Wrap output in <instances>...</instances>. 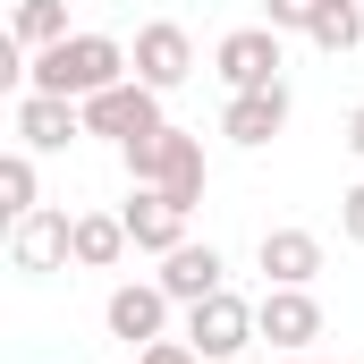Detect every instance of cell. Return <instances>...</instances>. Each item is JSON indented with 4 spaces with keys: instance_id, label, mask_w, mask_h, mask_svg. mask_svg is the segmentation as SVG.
<instances>
[{
    "instance_id": "cell-4",
    "label": "cell",
    "mask_w": 364,
    "mask_h": 364,
    "mask_svg": "<svg viewBox=\"0 0 364 364\" xmlns=\"http://www.w3.org/2000/svg\"><path fill=\"white\" fill-rule=\"evenodd\" d=\"M170 119H161V93L144 85V77H127V85H110V93H93L85 102V136H102V144H144V136H161Z\"/></svg>"
},
{
    "instance_id": "cell-18",
    "label": "cell",
    "mask_w": 364,
    "mask_h": 364,
    "mask_svg": "<svg viewBox=\"0 0 364 364\" xmlns=\"http://www.w3.org/2000/svg\"><path fill=\"white\" fill-rule=\"evenodd\" d=\"M305 43H314V51H339V60H348V51L364 43V9H356V0H331V9L314 17V34H305Z\"/></svg>"
},
{
    "instance_id": "cell-3",
    "label": "cell",
    "mask_w": 364,
    "mask_h": 364,
    "mask_svg": "<svg viewBox=\"0 0 364 364\" xmlns=\"http://www.w3.org/2000/svg\"><path fill=\"white\" fill-rule=\"evenodd\" d=\"M186 348L203 364H237L255 339H263V322H255V305L237 296V288H220V296H203V305H186V331H178Z\"/></svg>"
},
{
    "instance_id": "cell-21",
    "label": "cell",
    "mask_w": 364,
    "mask_h": 364,
    "mask_svg": "<svg viewBox=\"0 0 364 364\" xmlns=\"http://www.w3.org/2000/svg\"><path fill=\"white\" fill-rule=\"evenodd\" d=\"M136 364H203L186 339H153V348H136Z\"/></svg>"
},
{
    "instance_id": "cell-5",
    "label": "cell",
    "mask_w": 364,
    "mask_h": 364,
    "mask_svg": "<svg viewBox=\"0 0 364 364\" xmlns=\"http://www.w3.org/2000/svg\"><path fill=\"white\" fill-rule=\"evenodd\" d=\"M9 263L26 279H51L77 263V212H60V203H43V212H26V220H9Z\"/></svg>"
},
{
    "instance_id": "cell-16",
    "label": "cell",
    "mask_w": 364,
    "mask_h": 364,
    "mask_svg": "<svg viewBox=\"0 0 364 364\" xmlns=\"http://www.w3.org/2000/svg\"><path fill=\"white\" fill-rule=\"evenodd\" d=\"M77 26H68V0H17L9 9V43H26V51H51V43H68Z\"/></svg>"
},
{
    "instance_id": "cell-11",
    "label": "cell",
    "mask_w": 364,
    "mask_h": 364,
    "mask_svg": "<svg viewBox=\"0 0 364 364\" xmlns=\"http://www.w3.org/2000/svg\"><path fill=\"white\" fill-rule=\"evenodd\" d=\"M153 279H161L178 305H203V296H220V288H229V255H220L212 237H203V246L186 237V246H170V255H161V272H153Z\"/></svg>"
},
{
    "instance_id": "cell-15",
    "label": "cell",
    "mask_w": 364,
    "mask_h": 364,
    "mask_svg": "<svg viewBox=\"0 0 364 364\" xmlns=\"http://www.w3.org/2000/svg\"><path fill=\"white\" fill-rule=\"evenodd\" d=\"M127 246H136V237H127L119 212H77V272H110Z\"/></svg>"
},
{
    "instance_id": "cell-10",
    "label": "cell",
    "mask_w": 364,
    "mask_h": 364,
    "mask_svg": "<svg viewBox=\"0 0 364 364\" xmlns=\"http://www.w3.org/2000/svg\"><path fill=\"white\" fill-rule=\"evenodd\" d=\"M255 322H263V339H272L279 356H314V339H322V305H314V288H263Z\"/></svg>"
},
{
    "instance_id": "cell-2",
    "label": "cell",
    "mask_w": 364,
    "mask_h": 364,
    "mask_svg": "<svg viewBox=\"0 0 364 364\" xmlns=\"http://www.w3.org/2000/svg\"><path fill=\"white\" fill-rule=\"evenodd\" d=\"M127 178L136 186H161L170 203H203V136H186V127H161V136H144V144H127Z\"/></svg>"
},
{
    "instance_id": "cell-23",
    "label": "cell",
    "mask_w": 364,
    "mask_h": 364,
    "mask_svg": "<svg viewBox=\"0 0 364 364\" xmlns=\"http://www.w3.org/2000/svg\"><path fill=\"white\" fill-rule=\"evenodd\" d=\"M279 364H322V356H279Z\"/></svg>"
},
{
    "instance_id": "cell-1",
    "label": "cell",
    "mask_w": 364,
    "mask_h": 364,
    "mask_svg": "<svg viewBox=\"0 0 364 364\" xmlns=\"http://www.w3.org/2000/svg\"><path fill=\"white\" fill-rule=\"evenodd\" d=\"M127 77H136V51L119 34H68V43H51V51L26 60V85L34 93H68V102H93V93L127 85Z\"/></svg>"
},
{
    "instance_id": "cell-14",
    "label": "cell",
    "mask_w": 364,
    "mask_h": 364,
    "mask_svg": "<svg viewBox=\"0 0 364 364\" xmlns=\"http://www.w3.org/2000/svg\"><path fill=\"white\" fill-rule=\"evenodd\" d=\"M279 127H288V85L229 93V110H220V136H229V144H246V153H263Z\"/></svg>"
},
{
    "instance_id": "cell-25",
    "label": "cell",
    "mask_w": 364,
    "mask_h": 364,
    "mask_svg": "<svg viewBox=\"0 0 364 364\" xmlns=\"http://www.w3.org/2000/svg\"><path fill=\"white\" fill-rule=\"evenodd\" d=\"M356 9H364V0H356Z\"/></svg>"
},
{
    "instance_id": "cell-20",
    "label": "cell",
    "mask_w": 364,
    "mask_h": 364,
    "mask_svg": "<svg viewBox=\"0 0 364 364\" xmlns=\"http://www.w3.org/2000/svg\"><path fill=\"white\" fill-rule=\"evenodd\" d=\"M339 229H348V246H364V178L339 195Z\"/></svg>"
},
{
    "instance_id": "cell-22",
    "label": "cell",
    "mask_w": 364,
    "mask_h": 364,
    "mask_svg": "<svg viewBox=\"0 0 364 364\" xmlns=\"http://www.w3.org/2000/svg\"><path fill=\"white\" fill-rule=\"evenodd\" d=\"M348 153H356V161H364V102H356V110H348Z\"/></svg>"
},
{
    "instance_id": "cell-24",
    "label": "cell",
    "mask_w": 364,
    "mask_h": 364,
    "mask_svg": "<svg viewBox=\"0 0 364 364\" xmlns=\"http://www.w3.org/2000/svg\"><path fill=\"white\" fill-rule=\"evenodd\" d=\"M237 364H246V356H237Z\"/></svg>"
},
{
    "instance_id": "cell-13",
    "label": "cell",
    "mask_w": 364,
    "mask_h": 364,
    "mask_svg": "<svg viewBox=\"0 0 364 364\" xmlns=\"http://www.w3.org/2000/svg\"><path fill=\"white\" fill-rule=\"evenodd\" d=\"M255 263H263V288H314L322 279V237L314 229H263Z\"/></svg>"
},
{
    "instance_id": "cell-12",
    "label": "cell",
    "mask_w": 364,
    "mask_h": 364,
    "mask_svg": "<svg viewBox=\"0 0 364 364\" xmlns=\"http://www.w3.org/2000/svg\"><path fill=\"white\" fill-rule=\"evenodd\" d=\"M119 220H127V237H136V255H170V246H186V203H170L161 186H136L127 203H119Z\"/></svg>"
},
{
    "instance_id": "cell-6",
    "label": "cell",
    "mask_w": 364,
    "mask_h": 364,
    "mask_svg": "<svg viewBox=\"0 0 364 364\" xmlns=\"http://www.w3.org/2000/svg\"><path fill=\"white\" fill-rule=\"evenodd\" d=\"M212 77L229 93H255V85H279V26H237L212 43Z\"/></svg>"
},
{
    "instance_id": "cell-19",
    "label": "cell",
    "mask_w": 364,
    "mask_h": 364,
    "mask_svg": "<svg viewBox=\"0 0 364 364\" xmlns=\"http://www.w3.org/2000/svg\"><path fill=\"white\" fill-rule=\"evenodd\" d=\"M322 9H331V0H263V26H279V34H314Z\"/></svg>"
},
{
    "instance_id": "cell-7",
    "label": "cell",
    "mask_w": 364,
    "mask_h": 364,
    "mask_svg": "<svg viewBox=\"0 0 364 364\" xmlns=\"http://www.w3.org/2000/svg\"><path fill=\"white\" fill-rule=\"evenodd\" d=\"M170 314H178V296H170L161 279H127V288H110V305H102L110 339H127V348H153V339H170Z\"/></svg>"
},
{
    "instance_id": "cell-17",
    "label": "cell",
    "mask_w": 364,
    "mask_h": 364,
    "mask_svg": "<svg viewBox=\"0 0 364 364\" xmlns=\"http://www.w3.org/2000/svg\"><path fill=\"white\" fill-rule=\"evenodd\" d=\"M26 212H43V178H34V153L17 144L0 153V220H26Z\"/></svg>"
},
{
    "instance_id": "cell-8",
    "label": "cell",
    "mask_w": 364,
    "mask_h": 364,
    "mask_svg": "<svg viewBox=\"0 0 364 364\" xmlns=\"http://www.w3.org/2000/svg\"><path fill=\"white\" fill-rule=\"evenodd\" d=\"M127 51H136V77H144L153 93H178L186 77H195V34H186L178 17H153V26H136V43H127Z\"/></svg>"
},
{
    "instance_id": "cell-9",
    "label": "cell",
    "mask_w": 364,
    "mask_h": 364,
    "mask_svg": "<svg viewBox=\"0 0 364 364\" xmlns=\"http://www.w3.org/2000/svg\"><path fill=\"white\" fill-rule=\"evenodd\" d=\"M9 127H17V144H26V153H68V144L85 136V102H68V93H34V85H26Z\"/></svg>"
}]
</instances>
